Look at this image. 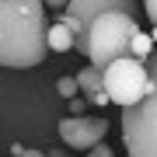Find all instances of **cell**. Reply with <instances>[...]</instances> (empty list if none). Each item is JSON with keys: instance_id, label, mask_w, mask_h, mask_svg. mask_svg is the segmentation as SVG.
<instances>
[{"instance_id": "cell-13", "label": "cell", "mask_w": 157, "mask_h": 157, "mask_svg": "<svg viewBox=\"0 0 157 157\" xmlns=\"http://www.w3.org/2000/svg\"><path fill=\"white\" fill-rule=\"evenodd\" d=\"M143 11L150 14V25L157 21V0H143Z\"/></svg>"}, {"instance_id": "cell-5", "label": "cell", "mask_w": 157, "mask_h": 157, "mask_svg": "<svg viewBox=\"0 0 157 157\" xmlns=\"http://www.w3.org/2000/svg\"><path fill=\"white\" fill-rule=\"evenodd\" d=\"M105 11H122L129 17H136V0H67L59 7V21L73 32V42H77L91 25V17H98Z\"/></svg>"}, {"instance_id": "cell-14", "label": "cell", "mask_w": 157, "mask_h": 157, "mask_svg": "<svg viewBox=\"0 0 157 157\" xmlns=\"http://www.w3.org/2000/svg\"><path fill=\"white\" fill-rule=\"evenodd\" d=\"M42 4H49V7H63L67 0H42Z\"/></svg>"}, {"instance_id": "cell-11", "label": "cell", "mask_w": 157, "mask_h": 157, "mask_svg": "<svg viewBox=\"0 0 157 157\" xmlns=\"http://www.w3.org/2000/svg\"><path fill=\"white\" fill-rule=\"evenodd\" d=\"M84 157H115V154H112V147H108V143H94L91 150H84Z\"/></svg>"}, {"instance_id": "cell-15", "label": "cell", "mask_w": 157, "mask_h": 157, "mask_svg": "<svg viewBox=\"0 0 157 157\" xmlns=\"http://www.w3.org/2000/svg\"><path fill=\"white\" fill-rule=\"evenodd\" d=\"M42 157H59V154H42Z\"/></svg>"}, {"instance_id": "cell-6", "label": "cell", "mask_w": 157, "mask_h": 157, "mask_svg": "<svg viewBox=\"0 0 157 157\" xmlns=\"http://www.w3.org/2000/svg\"><path fill=\"white\" fill-rule=\"evenodd\" d=\"M108 133V119L101 115H70V119H59V140L73 147V150H91L94 143L105 140Z\"/></svg>"}, {"instance_id": "cell-10", "label": "cell", "mask_w": 157, "mask_h": 157, "mask_svg": "<svg viewBox=\"0 0 157 157\" xmlns=\"http://www.w3.org/2000/svg\"><path fill=\"white\" fill-rule=\"evenodd\" d=\"M56 91L63 98H73V94H77V80H73V77H59L56 80Z\"/></svg>"}, {"instance_id": "cell-8", "label": "cell", "mask_w": 157, "mask_h": 157, "mask_svg": "<svg viewBox=\"0 0 157 157\" xmlns=\"http://www.w3.org/2000/svg\"><path fill=\"white\" fill-rule=\"evenodd\" d=\"M45 45H49V52H67L73 49V32L63 21H56L52 28H45Z\"/></svg>"}, {"instance_id": "cell-2", "label": "cell", "mask_w": 157, "mask_h": 157, "mask_svg": "<svg viewBox=\"0 0 157 157\" xmlns=\"http://www.w3.org/2000/svg\"><path fill=\"white\" fill-rule=\"evenodd\" d=\"M140 32V25H136V17H129L122 11H105L98 17H91V25L84 28L77 42H73V49L80 52V56L91 59V67L105 70L112 59L126 56L129 49V39Z\"/></svg>"}, {"instance_id": "cell-3", "label": "cell", "mask_w": 157, "mask_h": 157, "mask_svg": "<svg viewBox=\"0 0 157 157\" xmlns=\"http://www.w3.org/2000/svg\"><path fill=\"white\" fill-rule=\"evenodd\" d=\"M101 84H105L108 101L126 108V105H133V101H140L143 94L154 91V73H147V63H140V59L119 56L101 70Z\"/></svg>"}, {"instance_id": "cell-1", "label": "cell", "mask_w": 157, "mask_h": 157, "mask_svg": "<svg viewBox=\"0 0 157 157\" xmlns=\"http://www.w3.org/2000/svg\"><path fill=\"white\" fill-rule=\"evenodd\" d=\"M42 0H0V67L28 70L49 52Z\"/></svg>"}, {"instance_id": "cell-7", "label": "cell", "mask_w": 157, "mask_h": 157, "mask_svg": "<svg viewBox=\"0 0 157 157\" xmlns=\"http://www.w3.org/2000/svg\"><path fill=\"white\" fill-rule=\"evenodd\" d=\"M73 80H77V91L84 94V101H91V105H112L108 94H105V84H101V70H98V67L87 63Z\"/></svg>"}, {"instance_id": "cell-4", "label": "cell", "mask_w": 157, "mask_h": 157, "mask_svg": "<svg viewBox=\"0 0 157 157\" xmlns=\"http://www.w3.org/2000/svg\"><path fill=\"white\" fill-rule=\"evenodd\" d=\"M122 140L129 157H157V98L154 91L122 108Z\"/></svg>"}, {"instance_id": "cell-9", "label": "cell", "mask_w": 157, "mask_h": 157, "mask_svg": "<svg viewBox=\"0 0 157 157\" xmlns=\"http://www.w3.org/2000/svg\"><path fill=\"white\" fill-rule=\"evenodd\" d=\"M126 56H133V59H140V63H147L154 56V32L147 35L143 28L133 35V39H129V49H126Z\"/></svg>"}, {"instance_id": "cell-12", "label": "cell", "mask_w": 157, "mask_h": 157, "mask_svg": "<svg viewBox=\"0 0 157 157\" xmlns=\"http://www.w3.org/2000/svg\"><path fill=\"white\" fill-rule=\"evenodd\" d=\"M11 157H42V154L28 150V147H21V143H11Z\"/></svg>"}]
</instances>
